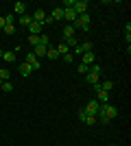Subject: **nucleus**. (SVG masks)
Wrapping results in <instances>:
<instances>
[{"label": "nucleus", "mask_w": 131, "mask_h": 146, "mask_svg": "<svg viewBox=\"0 0 131 146\" xmlns=\"http://www.w3.org/2000/svg\"><path fill=\"white\" fill-rule=\"evenodd\" d=\"M125 39H127V44L131 42V24H127V26H125Z\"/></svg>", "instance_id": "cd10ccee"}, {"label": "nucleus", "mask_w": 131, "mask_h": 146, "mask_svg": "<svg viewBox=\"0 0 131 146\" xmlns=\"http://www.w3.org/2000/svg\"><path fill=\"white\" fill-rule=\"evenodd\" d=\"M5 24H7V22H5V18L0 15V29H5Z\"/></svg>", "instance_id": "f704fd0d"}, {"label": "nucleus", "mask_w": 131, "mask_h": 146, "mask_svg": "<svg viewBox=\"0 0 131 146\" xmlns=\"http://www.w3.org/2000/svg\"><path fill=\"white\" fill-rule=\"evenodd\" d=\"M24 61H26V63H29V66L33 68V72L42 68V63H39V59H37V57H35V55H33V52H29V55L24 57Z\"/></svg>", "instance_id": "20e7f679"}, {"label": "nucleus", "mask_w": 131, "mask_h": 146, "mask_svg": "<svg viewBox=\"0 0 131 146\" xmlns=\"http://www.w3.org/2000/svg\"><path fill=\"white\" fill-rule=\"evenodd\" d=\"M76 118L83 122V118H85V109H79V111H76Z\"/></svg>", "instance_id": "473e14b6"}, {"label": "nucleus", "mask_w": 131, "mask_h": 146, "mask_svg": "<svg viewBox=\"0 0 131 146\" xmlns=\"http://www.w3.org/2000/svg\"><path fill=\"white\" fill-rule=\"evenodd\" d=\"M87 7H90V2H87V0H74V11H76V15L87 13Z\"/></svg>", "instance_id": "39448f33"}, {"label": "nucleus", "mask_w": 131, "mask_h": 146, "mask_svg": "<svg viewBox=\"0 0 131 146\" xmlns=\"http://www.w3.org/2000/svg\"><path fill=\"white\" fill-rule=\"evenodd\" d=\"M63 44H66V46L72 50L74 46H79V39H76V37H68V39H63Z\"/></svg>", "instance_id": "a211bd4d"}, {"label": "nucleus", "mask_w": 131, "mask_h": 146, "mask_svg": "<svg viewBox=\"0 0 131 146\" xmlns=\"http://www.w3.org/2000/svg\"><path fill=\"white\" fill-rule=\"evenodd\" d=\"M29 44H31L33 48H35V46L39 44V37H35V35H29Z\"/></svg>", "instance_id": "c85d7f7f"}, {"label": "nucleus", "mask_w": 131, "mask_h": 146, "mask_svg": "<svg viewBox=\"0 0 131 146\" xmlns=\"http://www.w3.org/2000/svg\"><path fill=\"white\" fill-rule=\"evenodd\" d=\"M2 59H5L7 63H13V61H15V52H13V50H5V52H2Z\"/></svg>", "instance_id": "2eb2a0df"}, {"label": "nucleus", "mask_w": 131, "mask_h": 146, "mask_svg": "<svg viewBox=\"0 0 131 146\" xmlns=\"http://www.w3.org/2000/svg\"><path fill=\"white\" fill-rule=\"evenodd\" d=\"M24 13H26L24 2H15V5H13V15H24Z\"/></svg>", "instance_id": "9d476101"}, {"label": "nucleus", "mask_w": 131, "mask_h": 146, "mask_svg": "<svg viewBox=\"0 0 131 146\" xmlns=\"http://www.w3.org/2000/svg\"><path fill=\"white\" fill-rule=\"evenodd\" d=\"M15 33V24H5V35H13Z\"/></svg>", "instance_id": "bb28decb"}, {"label": "nucleus", "mask_w": 131, "mask_h": 146, "mask_svg": "<svg viewBox=\"0 0 131 146\" xmlns=\"http://www.w3.org/2000/svg\"><path fill=\"white\" fill-rule=\"evenodd\" d=\"M20 74H22V76H31V74H33V68L29 66L26 61H22V63H20Z\"/></svg>", "instance_id": "1a4fd4ad"}, {"label": "nucleus", "mask_w": 131, "mask_h": 146, "mask_svg": "<svg viewBox=\"0 0 131 146\" xmlns=\"http://www.w3.org/2000/svg\"><path fill=\"white\" fill-rule=\"evenodd\" d=\"M87 72H92V74H96V76H100V74H103V68H100L98 63H92V66H90V70H87Z\"/></svg>", "instance_id": "aec40b11"}, {"label": "nucleus", "mask_w": 131, "mask_h": 146, "mask_svg": "<svg viewBox=\"0 0 131 146\" xmlns=\"http://www.w3.org/2000/svg\"><path fill=\"white\" fill-rule=\"evenodd\" d=\"M0 92H7V94L13 92V83H11V81H2V90H0Z\"/></svg>", "instance_id": "4be33fe9"}, {"label": "nucleus", "mask_w": 131, "mask_h": 146, "mask_svg": "<svg viewBox=\"0 0 131 146\" xmlns=\"http://www.w3.org/2000/svg\"><path fill=\"white\" fill-rule=\"evenodd\" d=\"M118 116V109L114 107V105H100L98 113H96V120L100 122V124H109V120H114V118Z\"/></svg>", "instance_id": "f257e3e1"}, {"label": "nucleus", "mask_w": 131, "mask_h": 146, "mask_svg": "<svg viewBox=\"0 0 131 146\" xmlns=\"http://www.w3.org/2000/svg\"><path fill=\"white\" fill-rule=\"evenodd\" d=\"M79 46H81L83 55H85V52H94V50H92V42H83V44H79Z\"/></svg>", "instance_id": "412c9836"}, {"label": "nucleus", "mask_w": 131, "mask_h": 146, "mask_svg": "<svg viewBox=\"0 0 131 146\" xmlns=\"http://www.w3.org/2000/svg\"><path fill=\"white\" fill-rule=\"evenodd\" d=\"M0 90H2V81H0Z\"/></svg>", "instance_id": "e433bc0d"}, {"label": "nucleus", "mask_w": 131, "mask_h": 146, "mask_svg": "<svg viewBox=\"0 0 131 146\" xmlns=\"http://www.w3.org/2000/svg\"><path fill=\"white\" fill-rule=\"evenodd\" d=\"M83 122H85V124H90V127H94V124H96V122H98V120H96V116H87V113H85V118H83Z\"/></svg>", "instance_id": "b1692460"}, {"label": "nucleus", "mask_w": 131, "mask_h": 146, "mask_svg": "<svg viewBox=\"0 0 131 146\" xmlns=\"http://www.w3.org/2000/svg\"><path fill=\"white\" fill-rule=\"evenodd\" d=\"M85 81L90 83V85H96V83L100 81V76H96V74H92V72H87V74H85Z\"/></svg>", "instance_id": "f3484780"}, {"label": "nucleus", "mask_w": 131, "mask_h": 146, "mask_svg": "<svg viewBox=\"0 0 131 146\" xmlns=\"http://www.w3.org/2000/svg\"><path fill=\"white\" fill-rule=\"evenodd\" d=\"M46 57H48V59H57V57H59L57 48H48V50H46Z\"/></svg>", "instance_id": "a878e982"}, {"label": "nucleus", "mask_w": 131, "mask_h": 146, "mask_svg": "<svg viewBox=\"0 0 131 146\" xmlns=\"http://www.w3.org/2000/svg\"><path fill=\"white\" fill-rule=\"evenodd\" d=\"M90 24H92V18H90V13H81L72 26H74V29H81V31H85V33H87V31H90Z\"/></svg>", "instance_id": "f03ea898"}, {"label": "nucleus", "mask_w": 131, "mask_h": 146, "mask_svg": "<svg viewBox=\"0 0 131 146\" xmlns=\"http://www.w3.org/2000/svg\"><path fill=\"white\" fill-rule=\"evenodd\" d=\"M33 22H39V24H44V20H46V11L44 9H35V13L31 15Z\"/></svg>", "instance_id": "6e6552de"}, {"label": "nucleus", "mask_w": 131, "mask_h": 146, "mask_svg": "<svg viewBox=\"0 0 131 146\" xmlns=\"http://www.w3.org/2000/svg\"><path fill=\"white\" fill-rule=\"evenodd\" d=\"M83 109H85L87 116H96V113H98V109H100V103L96 100V98H92V100H87V105L83 107Z\"/></svg>", "instance_id": "7ed1b4c3"}, {"label": "nucleus", "mask_w": 131, "mask_h": 146, "mask_svg": "<svg viewBox=\"0 0 131 146\" xmlns=\"http://www.w3.org/2000/svg\"><path fill=\"white\" fill-rule=\"evenodd\" d=\"M9 79H11V72H9L7 68H2V70H0V81H9Z\"/></svg>", "instance_id": "393cba45"}, {"label": "nucleus", "mask_w": 131, "mask_h": 146, "mask_svg": "<svg viewBox=\"0 0 131 146\" xmlns=\"http://www.w3.org/2000/svg\"><path fill=\"white\" fill-rule=\"evenodd\" d=\"M57 52H59V57H63V55H68V52H72V50L61 42V44H57Z\"/></svg>", "instance_id": "dca6fc26"}, {"label": "nucleus", "mask_w": 131, "mask_h": 146, "mask_svg": "<svg viewBox=\"0 0 131 146\" xmlns=\"http://www.w3.org/2000/svg\"><path fill=\"white\" fill-rule=\"evenodd\" d=\"M46 46H42V44H37V46H35V48H33V55L37 57V59H42V57H46Z\"/></svg>", "instance_id": "9b49d317"}, {"label": "nucleus", "mask_w": 131, "mask_h": 146, "mask_svg": "<svg viewBox=\"0 0 131 146\" xmlns=\"http://www.w3.org/2000/svg\"><path fill=\"white\" fill-rule=\"evenodd\" d=\"M61 59L66 61V63H72V61H74V55H72V52H68V55H63Z\"/></svg>", "instance_id": "2f4dec72"}, {"label": "nucleus", "mask_w": 131, "mask_h": 146, "mask_svg": "<svg viewBox=\"0 0 131 146\" xmlns=\"http://www.w3.org/2000/svg\"><path fill=\"white\" fill-rule=\"evenodd\" d=\"M42 29H44V24H39V22H31V24H29V35L39 37V35H42Z\"/></svg>", "instance_id": "423d86ee"}, {"label": "nucleus", "mask_w": 131, "mask_h": 146, "mask_svg": "<svg viewBox=\"0 0 131 146\" xmlns=\"http://www.w3.org/2000/svg\"><path fill=\"white\" fill-rule=\"evenodd\" d=\"M18 22H20L22 26H26V29H29V24L33 22V18L29 15V13H24V15H20V18H18Z\"/></svg>", "instance_id": "4468645a"}, {"label": "nucleus", "mask_w": 131, "mask_h": 146, "mask_svg": "<svg viewBox=\"0 0 131 146\" xmlns=\"http://www.w3.org/2000/svg\"><path fill=\"white\" fill-rule=\"evenodd\" d=\"M2 52H5V50H0V59H2Z\"/></svg>", "instance_id": "c9c22d12"}, {"label": "nucleus", "mask_w": 131, "mask_h": 146, "mask_svg": "<svg viewBox=\"0 0 131 146\" xmlns=\"http://www.w3.org/2000/svg\"><path fill=\"white\" fill-rule=\"evenodd\" d=\"M74 26H72V24H66V26H63V39H68V37H74Z\"/></svg>", "instance_id": "f8f14e48"}, {"label": "nucleus", "mask_w": 131, "mask_h": 146, "mask_svg": "<svg viewBox=\"0 0 131 146\" xmlns=\"http://www.w3.org/2000/svg\"><path fill=\"white\" fill-rule=\"evenodd\" d=\"M5 22H7V24H13V22H15V15H13V13H7V15H5Z\"/></svg>", "instance_id": "7c9ffc66"}, {"label": "nucleus", "mask_w": 131, "mask_h": 146, "mask_svg": "<svg viewBox=\"0 0 131 146\" xmlns=\"http://www.w3.org/2000/svg\"><path fill=\"white\" fill-rule=\"evenodd\" d=\"M76 70H79V74H87V70H90V68H87L85 63H79V66H76Z\"/></svg>", "instance_id": "c756f323"}, {"label": "nucleus", "mask_w": 131, "mask_h": 146, "mask_svg": "<svg viewBox=\"0 0 131 146\" xmlns=\"http://www.w3.org/2000/svg\"><path fill=\"white\" fill-rule=\"evenodd\" d=\"M98 85H100V90H105V92H112L114 90V83H112V81H98Z\"/></svg>", "instance_id": "6ab92c4d"}, {"label": "nucleus", "mask_w": 131, "mask_h": 146, "mask_svg": "<svg viewBox=\"0 0 131 146\" xmlns=\"http://www.w3.org/2000/svg\"><path fill=\"white\" fill-rule=\"evenodd\" d=\"M50 18L55 20V22L57 20H63V7H55V11L50 13Z\"/></svg>", "instance_id": "ddd939ff"}, {"label": "nucleus", "mask_w": 131, "mask_h": 146, "mask_svg": "<svg viewBox=\"0 0 131 146\" xmlns=\"http://www.w3.org/2000/svg\"><path fill=\"white\" fill-rule=\"evenodd\" d=\"M46 24H55V20L50 18V15H46V20H44V26H46Z\"/></svg>", "instance_id": "72a5a7b5"}, {"label": "nucleus", "mask_w": 131, "mask_h": 146, "mask_svg": "<svg viewBox=\"0 0 131 146\" xmlns=\"http://www.w3.org/2000/svg\"><path fill=\"white\" fill-rule=\"evenodd\" d=\"M39 44H42V46H46V48H50V37L42 33V35H39Z\"/></svg>", "instance_id": "5701e85b"}, {"label": "nucleus", "mask_w": 131, "mask_h": 146, "mask_svg": "<svg viewBox=\"0 0 131 146\" xmlns=\"http://www.w3.org/2000/svg\"><path fill=\"white\" fill-rule=\"evenodd\" d=\"M81 63H85V66L90 68L92 63H96V55H94V52H85V55H81Z\"/></svg>", "instance_id": "0eeeda50"}]
</instances>
